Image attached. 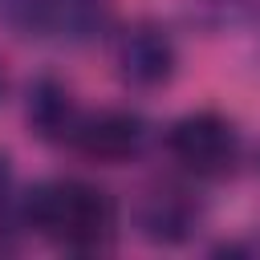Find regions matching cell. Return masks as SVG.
<instances>
[{
    "label": "cell",
    "instance_id": "obj_1",
    "mask_svg": "<svg viewBox=\"0 0 260 260\" xmlns=\"http://www.w3.org/2000/svg\"><path fill=\"white\" fill-rule=\"evenodd\" d=\"M28 223L57 248L69 252H98L114 236V203L106 191L81 179L41 183L28 195Z\"/></svg>",
    "mask_w": 260,
    "mask_h": 260
},
{
    "label": "cell",
    "instance_id": "obj_6",
    "mask_svg": "<svg viewBox=\"0 0 260 260\" xmlns=\"http://www.w3.org/2000/svg\"><path fill=\"white\" fill-rule=\"evenodd\" d=\"M0 93H4V73H0Z\"/></svg>",
    "mask_w": 260,
    "mask_h": 260
},
{
    "label": "cell",
    "instance_id": "obj_2",
    "mask_svg": "<svg viewBox=\"0 0 260 260\" xmlns=\"http://www.w3.org/2000/svg\"><path fill=\"white\" fill-rule=\"evenodd\" d=\"M167 150L171 158L195 175V179H219L236 167L240 158V138L236 126L219 114H187L167 130Z\"/></svg>",
    "mask_w": 260,
    "mask_h": 260
},
{
    "label": "cell",
    "instance_id": "obj_4",
    "mask_svg": "<svg viewBox=\"0 0 260 260\" xmlns=\"http://www.w3.org/2000/svg\"><path fill=\"white\" fill-rule=\"evenodd\" d=\"M77 150H85L89 158L102 162H122L142 146V122L134 114L122 110H102V114H73L69 134H65Z\"/></svg>",
    "mask_w": 260,
    "mask_h": 260
},
{
    "label": "cell",
    "instance_id": "obj_5",
    "mask_svg": "<svg viewBox=\"0 0 260 260\" xmlns=\"http://www.w3.org/2000/svg\"><path fill=\"white\" fill-rule=\"evenodd\" d=\"M118 69L130 85H158L175 69L171 37L154 24H138L118 41Z\"/></svg>",
    "mask_w": 260,
    "mask_h": 260
},
{
    "label": "cell",
    "instance_id": "obj_3",
    "mask_svg": "<svg viewBox=\"0 0 260 260\" xmlns=\"http://www.w3.org/2000/svg\"><path fill=\"white\" fill-rule=\"evenodd\" d=\"M0 12L24 37L85 41L102 28L106 0H0Z\"/></svg>",
    "mask_w": 260,
    "mask_h": 260
}]
</instances>
